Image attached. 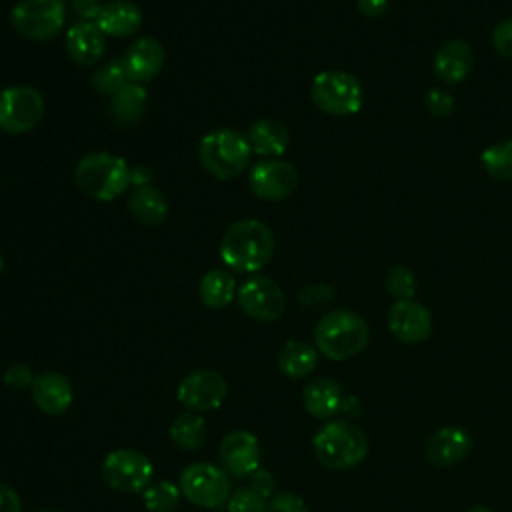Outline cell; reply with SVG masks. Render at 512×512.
<instances>
[{
  "label": "cell",
  "instance_id": "6da1fadb",
  "mask_svg": "<svg viewBox=\"0 0 512 512\" xmlns=\"http://www.w3.org/2000/svg\"><path fill=\"white\" fill-rule=\"evenodd\" d=\"M274 234L268 224L256 218L232 222L220 240L222 262L238 274H256L274 254Z\"/></svg>",
  "mask_w": 512,
  "mask_h": 512
},
{
  "label": "cell",
  "instance_id": "7a4b0ae2",
  "mask_svg": "<svg viewBox=\"0 0 512 512\" xmlns=\"http://www.w3.org/2000/svg\"><path fill=\"white\" fill-rule=\"evenodd\" d=\"M370 342L368 322L346 308L324 314L314 326V346L330 360H348L360 354Z\"/></svg>",
  "mask_w": 512,
  "mask_h": 512
},
{
  "label": "cell",
  "instance_id": "3957f363",
  "mask_svg": "<svg viewBox=\"0 0 512 512\" xmlns=\"http://www.w3.org/2000/svg\"><path fill=\"white\" fill-rule=\"evenodd\" d=\"M74 182L86 196L112 202L130 188V166L112 152H90L78 160Z\"/></svg>",
  "mask_w": 512,
  "mask_h": 512
},
{
  "label": "cell",
  "instance_id": "277c9868",
  "mask_svg": "<svg viewBox=\"0 0 512 512\" xmlns=\"http://www.w3.org/2000/svg\"><path fill=\"white\" fill-rule=\"evenodd\" d=\"M312 450L322 466L330 470H350L368 456V438L358 426L346 420H332L316 432Z\"/></svg>",
  "mask_w": 512,
  "mask_h": 512
},
{
  "label": "cell",
  "instance_id": "5b68a950",
  "mask_svg": "<svg viewBox=\"0 0 512 512\" xmlns=\"http://www.w3.org/2000/svg\"><path fill=\"white\" fill-rule=\"evenodd\" d=\"M252 148L248 138L232 128L210 130L198 146V160L208 174L230 180L242 174L250 162Z\"/></svg>",
  "mask_w": 512,
  "mask_h": 512
},
{
  "label": "cell",
  "instance_id": "8992f818",
  "mask_svg": "<svg viewBox=\"0 0 512 512\" xmlns=\"http://www.w3.org/2000/svg\"><path fill=\"white\" fill-rule=\"evenodd\" d=\"M310 98L326 114L350 116L360 110L364 92L356 76L344 70H326L314 76Z\"/></svg>",
  "mask_w": 512,
  "mask_h": 512
},
{
  "label": "cell",
  "instance_id": "52a82bcc",
  "mask_svg": "<svg viewBox=\"0 0 512 512\" xmlns=\"http://www.w3.org/2000/svg\"><path fill=\"white\" fill-rule=\"evenodd\" d=\"M182 496L202 508H218L232 494L230 474L212 462H194L180 472Z\"/></svg>",
  "mask_w": 512,
  "mask_h": 512
},
{
  "label": "cell",
  "instance_id": "ba28073f",
  "mask_svg": "<svg viewBox=\"0 0 512 512\" xmlns=\"http://www.w3.org/2000/svg\"><path fill=\"white\" fill-rule=\"evenodd\" d=\"M66 22L64 0H20L10 12L12 28L28 40L48 42Z\"/></svg>",
  "mask_w": 512,
  "mask_h": 512
},
{
  "label": "cell",
  "instance_id": "9c48e42d",
  "mask_svg": "<svg viewBox=\"0 0 512 512\" xmlns=\"http://www.w3.org/2000/svg\"><path fill=\"white\" fill-rule=\"evenodd\" d=\"M100 472L110 488L126 494H138L144 492L152 482L154 466L144 452L134 448H118L104 458Z\"/></svg>",
  "mask_w": 512,
  "mask_h": 512
},
{
  "label": "cell",
  "instance_id": "30bf717a",
  "mask_svg": "<svg viewBox=\"0 0 512 512\" xmlns=\"http://www.w3.org/2000/svg\"><path fill=\"white\" fill-rule=\"evenodd\" d=\"M44 96L26 84H14L0 90V130L24 134L34 130L44 116Z\"/></svg>",
  "mask_w": 512,
  "mask_h": 512
},
{
  "label": "cell",
  "instance_id": "8fae6325",
  "mask_svg": "<svg viewBox=\"0 0 512 512\" xmlns=\"http://www.w3.org/2000/svg\"><path fill=\"white\" fill-rule=\"evenodd\" d=\"M228 396L226 378L212 368L192 370L182 378L176 398L192 412H208L222 406Z\"/></svg>",
  "mask_w": 512,
  "mask_h": 512
},
{
  "label": "cell",
  "instance_id": "7c38bea8",
  "mask_svg": "<svg viewBox=\"0 0 512 512\" xmlns=\"http://www.w3.org/2000/svg\"><path fill=\"white\" fill-rule=\"evenodd\" d=\"M242 312L258 322L278 320L286 308L282 288L268 276H250L236 292Z\"/></svg>",
  "mask_w": 512,
  "mask_h": 512
},
{
  "label": "cell",
  "instance_id": "4fadbf2b",
  "mask_svg": "<svg viewBox=\"0 0 512 512\" xmlns=\"http://www.w3.org/2000/svg\"><path fill=\"white\" fill-rule=\"evenodd\" d=\"M298 180V170L280 158L258 162L248 174V186L252 194L270 202L288 198L296 190Z\"/></svg>",
  "mask_w": 512,
  "mask_h": 512
},
{
  "label": "cell",
  "instance_id": "5bb4252c",
  "mask_svg": "<svg viewBox=\"0 0 512 512\" xmlns=\"http://www.w3.org/2000/svg\"><path fill=\"white\" fill-rule=\"evenodd\" d=\"M222 468L234 478L252 476L260 468L262 448L260 440L248 430L228 432L218 448Z\"/></svg>",
  "mask_w": 512,
  "mask_h": 512
},
{
  "label": "cell",
  "instance_id": "9a60e30c",
  "mask_svg": "<svg viewBox=\"0 0 512 512\" xmlns=\"http://www.w3.org/2000/svg\"><path fill=\"white\" fill-rule=\"evenodd\" d=\"M386 324L390 334L404 344H420L432 334V314L414 298L396 300L388 310Z\"/></svg>",
  "mask_w": 512,
  "mask_h": 512
},
{
  "label": "cell",
  "instance_id": "2e32d148",
  "mask_svg": "<svg viewBox=\"0 0 512 512\" xmlns=\"http://www.w3.org/2000/svg\"><path fill=\"white\" fill-rule=\"evenodd\" d=\"M472 450L470 434L460 426H442L434 430L426 444V460L436 468H452L460 464Z\"/></svg>",
  "mask_w": 512,
  "mask_h": 512
},
{
  "label": "cell",
  "instance_id": "e0dca14e",
  "mask_svg": "<svg viewBox=\"0 0 512 512\" xmlns=\"http://www.w3.org/2000/svg\"><path fill=\"white\" fill-rule=\"evenodd\" d=\"M166 60L164 46L154 36H140L126 48L122 56V64L130 82L144 84L158 76Z\"/></svg>",
  "mask_w": 512,
  "mask_h": 512
},
{
  "label": "cell",
  "instance_id": "ac0fdd59",
  "mask_svg": "<svg viewBox=\"0 0 512 512\" xmlns=\"http://www.w3.org/2000/svg\"><path fill=\"white\" fill-rule=\"evenodd\" d=\"M30 388H32V400H34L36 408L40 412H44L46 416L64 414L74 400L72 384L60 372L48 370V372L38 374Z\"/></svg>",
  "mask_w": 512,
  "mask_h": 512
},
{
  "label": "cell",
  "instance_id": "d6986e66",
  "mask_svg": "<svg viewBox=\"0 0 512 512\" xmlns=\"http://www.w3.org/2000/svg\"><path fill=\"white\" fill-rule=\"evenodd\" d=\"M66 52L80 66H94L106 52V36L96 22H76L66 32Z\"/></svg>",
  "mask_w": 512,
  "mask_h": 512
},
{
  "label": "cell",
  "instance_id": "ffe728a7",
  "mask_svg": "<svg viewBox=\"0 0 512 512\" xmlns=\"http://www.w3.org/2000/svg\"><path fill=\"white\" fill-rule=\"evenodd\" d=\"M474 66V52L470 44L460 38L444 42L434 56V72L444 84L462 82Z\"/></svg>",
  "mask_w": 512,
  "mask_h": 512
},
{
  "label": "cell",
  "instance_id": "44dd1931",
  "mask_svg": "<svg viewBox=\"0 0 512 512\" xmlns=\"http://www.w3.org/2000/svg\"><path fill=\"white\" fill-rule=\"evenodd\" d=\"M302 404L310 416L318 420H328L340 412L344 404V394L334 378L320 376L304 386Z\"/></svg>",
  "mask_w": 512,
  "mask_h": 512
},
{
  "label": "cell",
  "instance_id": "7402d4cb",
  "mask_svg": "<svg viewBox=\"0 0 512 512\" xmlns=\"http://www.w3.org/2000/svg\"><path fill=\"white\" fill-rule=\"evenodd\" d=\"M142 10L138 4L130 0H112L106 2L100 16L96 18L98 28L104 32V36H132L142 26Z\"/></svg>",
  "mask_w": 512,
  "mask_h": 512
},
{
  "label": "cell",
  "instance_id": "603a6c76",
  "mask_svg": "<svg viewBox=\"0 0 512 512\" xmlns=\"http://www.w3.org/2000/svg\"><path fill=\"white\" fill-rule=\"evenodd\" d=\"M246 138L252 154L280 156L290 144V130L276 118H260L248 128Z\"/></svg>",
  "mask_w": 512,
  "mask_h": 512
},
{
  "label": "cell",
  "instance_id": "cb8c5ba5",
  "mask_svg": "<svg viewBox=\"0 0 512 512\" xmlns=\"http://www.w3.org/2000/svg\"><path fill=\"white\" fill-rule=\"evenodd\" d=\"M148 102V92L142 84L130 82L110 96L108 112L118 126H134L140 122Z\"/></svg>",
  "mask_w": 512,
  "mask_h": 512
},
{
  "label": "cell",
  "instance_id": "d4e9b609",
  "mask_svg": "<svg viewBox=\"0 0 512 512\" xmlns=\"http://www.w3.org/2000/svg\"><path fill=\"white\" fill-rule=\"evenodd\" d=\"M276 364L288 378H304L314 372L318 364L316 346L302 340H288L276 356Z\"/></svg>",
  "mask_w": 512,
  "mask_h": 512
},
{
  "label": "cell",
  "instance_id": "484cf974",
  "mask_svg": "<svg viewBox=\"0 0 512 512\" xmlns=\"http://www.w3.org/2000/svg\"><path fill=\"white\" fill-rule=\"evenodd\" d=\"M128 210L138 222L154 226L168 216V200L156 186L148 184L132 190L128 198Z\"/></svg>",
  "mask_w": 512,
  "mask_h": 512
},
{
  "label": "cell",
  "instance_id": "4316f807",
  "mask_svg": "<svg viewBox=\"0 0 512 512\" xmlns=\"http://www.w3.org/2000/svg\"><path fill=\"white\" fill-rule=\"evenodd\" d=\"M198 296L206 308H224L236 296V282L228 270H208L198 284Z\"/></svg>",
  "mask_w": 512,
  "mask_h": 512
},
{
  "label": "cell",
  "instance_id": "83f0119b",
  "mask_svg": "<svg viewBox=\"0 0 512 512\" xmlns=\"http://www.w3.org/2000/svg\"><path fill=\"white\" fill-rule=\"evenodd\" d=\"M168 434L178 448L194 452L206 442V422L194 412H182L172 420Z\"/></svg>",
  "mask_w": 512,
  "mask_h": 512
},
{
  "label": "cell",
  "instance_id": "f1b7e54d",
  "mask_svg": "<svg viewBox=\"0 0 512 512\" xmlns=\"http://www.w3.org/2000/svg\"><path fill=\"white\" fill-rule=\"evenodd\" d=\"M90 84L98 94H106V96H114L118 90L130 84L122 58L108 60L100 68H96V72L90 78Z\"/></svg>",
  "mask_w": 512,
  "mask_h": 512
},
{
  "label": "cell",
  "instance_id": "f546056e",
  "mask_svg": "<svg viewBox=\"0 0 512 512\" xmlns=\"http://www.w3.org/2000/svg\"><path fill=\"white\" fill-rule=\"evenodd\" d=\"M142 498H144V506L150 512H174L180 504L182 492L178 484L168 480H158L148 484V488L142 492Z\"/></svg>",
  "mask_w": 512,
  "mask_h": 512
},
{
  "label": "cell",
  "instance_id": "4dcf8cb0",
  "mask_svg": "<svg viewBox=\"0 0 512 512\" xmlns=\"http://www.w3.org/2000/svg\"><path fill=\"white\" fill-rule=\"evenodd\" d=\"M480 162L490 178L512 180V140H504L488 146L482 152Z\"/></svg>",
  "mask_w": 512,
  "mask_h": 512
},
{
  "label": "cell",
  "instance_id": "1f68e13d",
  "mask_svg": "<svg viewBox=\"0 0 512 512\" xmlns=\"http://www.w3.org/2000/svg\"><path fill=\"white\" fill-rule=\"evenodd\" d=\"M384 284H386V290L396 298V300H410L414 294H416V276L410 268L406 266H392L388 272H386V278H384Z\"/></svg>",
  "mask_w": 512,
  "mask_h": 512
},
{
  "label": "cell",
  "instance_id": "d6a6232c",
  "mask_svg": "<svg viewBox=\"0 0 512 512\" xmlns=\"http://www.w3.org/2000/svg\"><path fill=\"white\" fill-rule=\"evenodd\" d=\"M228 512H268V498L252 486L238 488L228 498Z\"/></svg>",
  "mask_w": 512,
  "mask_h": 512
},
{
  "label": "cell",
  "instance_id": "836d02e7",
  "mask_svg": "<svg viewBox=\"0 0 512 512\" xmlns=\"http://www.w3.org/2000/svg\"><path fill=\"white\" fill-rule=\"evenodd\" d=\"M268 512H310V510L302 496L288 490H280V492H274L272 498L268 500Z\"/></svg>",
  "mask_w": 512,
  "mask_h": 512
},
{
  "label": "cell",
  "instance_id": "e575fe53",
  "mask_svg": "<svg viewBox=\"0 0 512 512\" xmlns=\"http://www.w3.org/2000/svg\"><path fill=\"white\" fill-rule=\"evenodd\" d=\"M492 46L502 58L512 60V18L496 24L492 30Z\"/></svg>",
  "mask_w": 512,
  "mask_h": 512
},
{
  "label": "cell",
  "instance_id": "d590c367",
  "mask_svg": "<svg viewBox=\"0 0 512 512\" xmlns=\"http://www.w3.org/2000/svg\"><path fill=\"white\" fill-rule=\"evenodd\" d=\"M4 384L8 386V388H14V390H24V388H28V386H32V382H34V378L36 376H32V372H30V368L26 366V364H12V366H8L6 370H4Z\"/></svg>",
  "mask_w": 512,
  "mask_h": 512
},
{
  "label": "cell",
  "instance_id": "8d00e7d4",
  "mask_svg": "<svg viewBox=\"0 0 512 512\" xmlns=\"http://www.w3.org/2000/svg\"><path fill=\"white\" fill-rule=\"evenodd\" d=\"M332 298H334V288L328 284H314V286L300 290V294H298V300L304 306H312V308L322 306V304L330 302Z\"/></svg>",
  "mask_w": 512,
  "mask_h": 512
},
{
  "label": "cell",
  "instance_id": "74e56055",
  "mask_svg": "<svg viewBox=\"0 0 512 512\" xmlns=\"http://www.w3.org/2000/svg\"><path fill=\"white\" fill-rule=\"evenodd\" d=\"M426 106H428V112L434 116H448L454 110V100L448 92L432 88L426 94Z\"/></svg>",
  "mask_w": 512,
  "mask_h": 512
},
{
  "label": "cell",
  "instance_id": "f35d334b",
  "mask_svg": "<svg viewBox=\"0 0 512 512\" xmlns=\"http://www.w3.org/2000/svg\"><path fill=\"white\" fill-rule=\"evenodd\" d=\"M250 486L256 488L260 494H264L268 500L272 498V494L276 492V482L272 472H268L266 468H258L252 476H250Z\"/></svg>",
  "mask_w": 512,
  "mask_h": 512
},
{
  "label": "cell",
  "instance_id": "ab89813d",
  "mask_svg": "<svg viewBox=\"0 0 512 512\" xmlns=\"http://www.w3.org/2000/svg\"><path fill=\"white\" fill-rule=\"evenodd\" d=\"M102 8V0H74V14L80 18V22H96Z\"/></svg>",
  "mask_w": 512,
  "mask_h": 512
},
{
  "label": "cell",
  "instance_id": "60d3db41",
  "mask_svg": "<svg viewBox=\"0 0 512 512\" xmlns=\"http://www.w3.org/2000/svg\"><path fill=\"white\" fill-rule=\"evenodd\" d=\"M0 512H22V500L18 492L6 482H0Z\"/></svg>",
  "mask_w": 512,
  "mask_h": 512
},
{
  "label": "cell",
  "instance_id": "b9f144b4",
  "mask_svg": "<svg viewBox=\"0 0 512 512\" xmlns=\"http://www.w3.org/2000/svg\"><path fill=\"white\" fill-rule=\"evenodd\" d=\"M152 180H154V172H152L150 166H146V164L130 166V186L132 188L148 186Z\"/></svg>",
  "mask_w": 512,
  "mask_h": 512
},
{
  "label": "cell",
  "instance_id": "7bdbcfd3",
  "mask_svg": "<svg viewBox=\"0 0 512 512\" xmlns=\"http://www.w3.org/2000/svg\"><path fill=\"white\" fill-rule=\"evenodd\" d=\"M358 10L368 18H380L388 10V0H356Z\"/></svg>",
  "mask_w": 512,
  "mask_h": 512
},
{
  "label": "cell",
  "instance_id": "ee69618b",
  "mask_svg": "<svg viewBox=\"0 0 512 512\" xmlns=\"http://www.w3.org/2000/svg\"><path fill=\"white\" fill-rule=\"evenodd\" d=\"M466 512H492L488 506H482V504H476V506H470Z\"/></svg>",
  "mask_w": 512,
  "mask_h": 512
},
{
  "label": "cell",
  "instance_id": "f6af8a7d",
  "mask_svg": "<svg viewBox=\"0 0 512 512\" xmlns=\"http://www.w3.org/2000/svg\"><path fill=\"white\" fill-rule=\"evenodd\" d=\"M2 270H4V258H2V254H0V274H2Z\"/></svg>",
  "mask_w": 512,
  "mask_h": 512
},
{
  "label": "cell",
  "instance_id": "bcb514c9",
  "mask_svg": "<svg viewBox=\"0 0 512 512\" xmlns=\"http://www.w3.org/2000/svg\"><path fill=\"white\" fill-rule=\"evenodd\" d=\"M44 512H60V510H44Z\"/></svg>",
  "mask_w": 512,
  "mask_h": 512
}]
</instances>
